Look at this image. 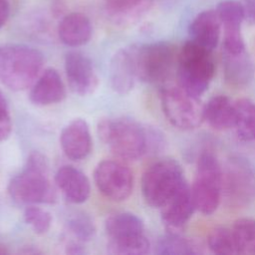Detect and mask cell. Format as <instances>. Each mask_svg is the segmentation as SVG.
<instances>
[{"label":"cell","instance_id":"obj_1","mask_svg":"<svg viewBox=\"0 0 255 255\" xmlns=\"http://www.w3.org/2000/svg\"><path fill=\"white\" fill-rule=\"evenodd\" d=\"M98 133L114 154L135 160L146 153L159 152L165 144L163 134L128 118H108L98 124Z\"/></svg>","mask_w":255,"mask_h":255},{"label":"cell","instance_id":"obj_2","mask_svg":"<svg viewBox=\"0 0 255 255\" xmlns=\"http://www.w3.org/2000/svg\"><path fill=\"white\" fill-rule=\"evenodd\" d=\"M8 193L14 202L21 205L55 200L56 194L48 178V163L42 153L34 151L29 154L24 169L10 179Z\"/></svg>","mask_w":255,"mask_h":255},{"label":"cell","instance_id":"obj_3","mask_svg":"<svg viewBox=\"0 0 255 255\" xmlns=\"http://www.w3.org/2000/svg\"><path fill=\"white\" fill-rule=\"evenodd\" d=\"M44 64L42 53L23 44L0 46V82L12 91H23L34 84Z\"/></svg>","mask_w":255,"mask_h":255},{"label":"cell","instance_id":"obj_4","mask_svg":"<svg viewBox=\"0 0 255 255\" xmlns=\"http://www.w3.org/2000/svg\"><path fill=\"white\" fill-rule=\"evenodd\" d=\"M215 74L212 51L189 40L177 56L178 84L186 92L200 97L209 87Z\"/></svg>","mask_w":255,"mask_h":255},{"label":"cell","instance_id":"obj_5","mask_svg":"<svg viewBox=\"0 0 255 255\" xmlns=\"http://www.w3.org/2000/svg\"><path fill=\"white\" fill-rule=\"evenodd\" d=\"M136 79L148 84L164 83L177 64L178 51L168 42L128 47Z\"/></svg>","mask_w":255,"mask_h":255},{"label":"cell","instance_id":"obj_6","mask_svg":"<svg viewBox=\"0 0 255 255\" xmlns=\"http://www.w3.org/2000/svg\"><path fill=\"white\" fill-rule=\"evenodd\" d=\"M181 165L164 158L149 165L141 177V193L151 207L160 208L185 183Z\"/></svg>","mask_w":255,"mask_h":255},{"label":"cell","instance_id":"obj_7","mask_svg":"<svg viewBox=\"0 0 255 255\" xmlns=\"http://www.w3.org/2000/svg\"><path fill=\"white\" fill-rule=\"evenodd\" d=\"M223 192V169L210 151L202 152L197 160L191 186L195 208L205 215L212 214L219 206Z\"/></svg>","mask_w":255,"mask_h":255},{"label":"cell","instance_id":"obj_8","mask_svg":"<svg viewBox=\"0 0 255 255\" xmlns=\"http://www.w3.org/2000/svg\"><path fill=\"white\" fill-rule=\"evenodd\" d=\"M161 109L165 118L175 128L190 130L198 128L203 120V106L199 97L180 86H167L160 93Z\"/></svg>","mask_w":255,"mask_h":255},{"label":"cell","instance_id":"obj_9","mask_svg":"<svg viewBox=\"0 0 255 255\" xmlns=\"http://www.w3.org/2000/svg\"><path fill=\"white\" fill-rule=\"evenodd\" d=\"M223 191L235 206H244L255 199V168L240 156L228 160L223 170Z\"/></svg>","mask_w":255,"mask_h":255},{"label":"cell","instance_id":"obj_10","mask_svg":"<svg viewBox=\"0 0 255 255\" xmlns=\"http://www.w3.org/2000/svg\"><path fill=\"white\" fill-rule=\"evenodd\" d=\"M94 180L100 192L113 201L126 200L133 187L132 172L119 160L101 161L94 171Z\"/></svg>","mask_w":255,"mask_h":255},{"label":"cell","instance_id":"obj_11","mask_svg":"<svg viewBox=\"0 0 255 255\" xmlns=\"http://www.w3.org/2000/svg\"><path fill=\"white\" fill-rule=\"evenodd\" d=\"M216 12L223 27L222 52L237 54L246 51L241 34V24L244 20L242 4L235 0H226L219 3Z\"/></svg>","mask_w":255,"mask_h":255},{"label":"cell","instance_id":"obj_12","mask_svg":"<svg viewBox=\"0 0 255 255\" xmlns=\"http://www.w3.org/2000/svg\"><path fill=\"white\" fill-rule=\"evenodd\" d=\"M65 72L73 92L87 96L97 89L99 78L93 62L81 52L72 51L65 57Z\"/></svg>","mask_w":255,"mask_h":255},{"label":"cell","instance_id":"obj_13","mask_svg":"<svg viewBox=\"0 0 255 255\" xmlns=\"http://www.w3.org/2000/svg\"><path fill=\"white\" fill-rule=\"evenodd\" d=\"M159 209L161 220L169 232H177L182 229L196 209L191 188L187 182H185Z\"/></svg>","mask_w":255,"mask_h":255},{"label":"cell","instance_id":"obj_14","mask_svg":"<svg viewBox=\"0 0 255 255\" xmlns=\"http://www.w3.org/2000/svg\"><path fill=\"white\" fill-rule=\"evenodd\" d=\"M60 144L70 159L86 158L92 150V136L87 122L83 119H75L70 122L61 131Z\"/></svg>","mask_w":255,"mask_h":255},{"label":"cell","instance_id":"obj_15","mask_svg":"<svg viewBox=\"0 0 255 255\" xmlns=\"http://www.w3.org/2000/svg\"><path fill=\"white\" fill-rule=\"evenodd\" d=\"M66 98V88L59 73L49 68L32 85L29 94L31 103L46 107L61 103Z\"/></svg>","mask_w":255,"mask_h":255},{"label":"cell","instance_id":"obj_16","mask_svg":"<svg viewBox=\"0 0 255 255\" xmlns=\"http://www.w3.org/2000/svg\"><path fill=\"white\" fill-rule=\"evenodd\" d=\"M55 182L66 199L72 203H84L90 196V180L83 171L75 166H61L55 174Z\"/></svg>","mask_w":255,"mask_h":255},{"label":"cell","instance_id":"obj_17","mask_svg":"<svg viewBox=\"0 0 255 255\" xmlns=\"http://www.w3.org/2000/svg\"><path fill=\"white\" fill-rule=\"evenodd\" d=\"M188 33L191 41L213 51L218 45L221 33V22L216 10L198 13L190 23Z\"/></svg>","mask_w":255,"mask_h":255},{"label":"cell","instance_id":"obj_18","mask_svg":"<svg viewBox=\"0 0 255 255\" xmlns=\"http://www.w3.org/2000/svg\"><path fill=\"white\" fill-rule=\"evenodd\" d=\"M92 34L93 26L90 19L79 12L66 15L58 27V35L61 42L69 47H80L87 44Z\"/></svg>","mask_w":255,"mask_h":255},{"label":"cell","instance_id":"obj_19","mask_svg":"<svg viewBox=\"0 0 255 255\" xmlns=\"http://www.w3.org/2000/svg\"><path fill=\"white\" fill-rule=\"evenodd\" d=\"M135 80L137 79L128 47L123 48L114 55L111 61L110 82L112 89L120 95H126L132 90Z\"/></svg>","mask_w":255,"mask_h":255},{"label":"cell","instance_id":"obj_20","mask_svg":"<svg viewBox=\"0 0 255 255\" xmlns=\"http://www.w3.org/2000/svg\"><path fill=\"white\" fill-rule=\"evenodd\" d=\"M222 61L224 78L229 85L241 88L253 80L255 67L246 51L237 54L222 52Z\"/></svg>","mask_w":255,"mask_h":255},{"label":"cell","instance_id":"obj_21","mask_svg":"<svg viewBox=\"0 0 255 255\" xmlns=\"http://www.w3.org/2000/svg\"><path fill=\"white\" fill-rule=\"evenodd\" d=\"M203 120L216 130L234 128L235 103L227 96H213L203 106Z\"/></svg>","mask_w":255,"mask_h":255},{"label":"cell","instance_id":"obj_22","mask_svg":"<svg viewBox=\"0 0 255 255\" xmlns=\"http://www.w3.org/2000/svg\"><path fill=\"white\" fill-rule=\"evenodd\" d=\"M105 229L110 240L124 239L143 234V222L130 212H117L106 219Z\"/></svg>","mask_w":255,"mask_h":255},{"label":"cell","instance_id":"obj_23","mask_svg":"<svg viewBox=\"0 0 255 255\" xmlns=\"http://www.w3.org/2000/svg\"><path fill=\"white\" fill-rule=\"evenodd\" d=\"M234 128L241 140H255V102L250 99L235 102Z\"/></svg>","mask_w":255,"mask_h":255},{"label":"cell","instance_id":"obj_24","mask_svg":"<svg viewBox=\"0 0 255 255\" xmlns=\"http://www.w3.org/2000/svg\"><path fill=\"white\" fill-rule=\"evenodd\" d=\"M201 252L197 243L180 236L177 232L162 235L155 244V253L158 255H193Z\"/></svg>","mask_w":255,"mask_h":255},{"label":"cell","instance_id":"obj_25","mask_svg":"<svg viewBox=\"0 0 255 255\" xmlns=\"http://www.w3.org/2000/svg\"><path fill=\"white\" fill-rule=\"evenodd\" d=\"M152 0H105L109 15L121 22L140 17L150 6Z\"/></svg>","mask_w":255,"mask_h":255},{"label":"cell","instance_id":"obj_26","mask_svg":"<svg viewBox=\"0 0 255 255\" xmlns=\"http://www.w3.org/2000/svg\"><path fill=\"white\" fill-rule=\"evenodd\" d=\"M231 229L238 254H255V219H237Z\"/></svg>","mask_w":255,"mask_h":255},{"label":"cell","instance_id":"obj_27","mask_svg":"<svg viewBox=\"0 0 255 255\" xmlns=\"http://www.w3.org/2000/svg\"><path fill=\"white\" fill-rule=\"evenodd\" d=\"M149 242L144 234L118 240H110L108 253L112 255H143L149 251Z\"/></svg>","mask_w":255,"mask_h":255},{"label":"cell","instance_id":"obj_28","mask_svg":"<svg viewBox=\"0 0 255 255\" xmlns=\"http://www.w3.org/2000/svg\"><path fill=\"white\" fill-rule=\"evenodd\" d=\"M207 245L215 254H238L232 229L225 226H217L210 230Z\"/></svg>","mask_w":255,"mask_h":255},{"label":"cell","instance_id":"obj_29","mask_svg":"<svg viewBox=\"0 0 255 255\" xmlns=\"http://www.w3.org/2000/svg\"><path fill=\"white\" fill-rule=\"evenodd\" d=\"M67 226L70 232L81 241H90L96 235V226L93 219L81 211L69 216Z\"/></svg>","mask_w":255,"mask_h":255},{"label":"cell","instance_id":"obj_30","mask_svg":"<svg viewBox=\"0 0 255 255\" xmlns=\"http://www.w3.org/2000/svg\"><path fill=\"white\" fill-rule=\"evenodd\" d=\"M25 222L38 234L46 233L52 224L51 214L38 206L28 205L23 213Z\"/></svg>","mask_w":255,"mask_h":255},{"label":"cell","instance_id":"obj_31","mask_svg":"<svg viewBox=\"0 0 255 255\" xmlns=\"http://www.w3.org/2000/svg\"><path fill=\"white\" fill-rule=\"evenodd\" d=\"M12 130V123L9 115L7 101L0 91V140L6 139Z\"/></svg>","mask_w":255,"mask_h":255},{"label":"cell","instance_id":"obj_32","mask_svg":"<svg viewBox=\"0 0 255 255\" xmlns=\"http://www.w3.org/2000/svg\"><path fill=\"white\" fill-rule=\"evenodd\" d=\"M244 20L250 25H255V0H244L243 4Z\"/></svg>","mask_w":255,"mask_h":255},{"label":"cell","instance_id":"obj_33","mask_svg":"<svg viewBox=\"0 0 255 255\" xmlns=\"http://www.w3.org/2000/svg\"><path fill=\"white\" fill-rule=\"evenodd\" d=\"M10 13L9 3L7 0H0V28L6 23Z\"/></svg>","mask_w":255,"mask_h":255},{"label":"cell","instance_id":"obj_34","mask_svg":"<svg viewBox=\"0 0 255 255\" xmlns=\"http://www.w3.org/2000/svg\"><path fill=\"white\" fill-rule=\"evenodd\" d=\"M66 252L71 255H83L86 253L84 247L78 243H70L66 248Z\"/></svg>","mask_w":255,"mask_h":255},{"label":"cell","instance_id":"obj_35","mask_svg":"<svg viewBox=\"0 0 255 255\" xmlns=\"http://www.w3.org/2000/svg\"><path fill=\"white\" fill-rule=\"evenodd\" d=\"M8 250L3 246V245H0V254H8Z\"/></svg>","mask_w":255,"mask_h":255}]
</instances>
